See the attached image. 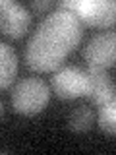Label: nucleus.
I'll list each match as a JSON object with an SVG mask.
<instances>
[{
    "instance_id": "nucleus-1",
    "label": "nucleus",
    "mask_w": 116,
    "mask_h": 155,
    "mask_svg": "<svg viewBox=\"0 0 116 155\" xmlns=\"http://www.w3.org/2000/svg\"><path fill=\"white\" fill-rule=\"evenodd\" d=\"M83 37V23L72 12L56 8L41 19L25 47V62L35 72H50L62 66Z\"/></svg>"
},
{
    "instance_id": "nucleus-2",
    "label": "nucleus",
    "mask_w": 116,
    "mask_h": 155,
    "mask_svg": "<svg viewBox=\"0 0 116 155\" xmlns=\"http://www.w3.org/2000/svg\"><path fill=\"white\" fill-rule=\"evenodd\" d=\"M56 8L72 12L83 25L106 29L116 19V4L112 0H60Z\"/></svg>"
},
{
    "instance_id": "nucleus-3",
    "label": "nucleus",
    "mask_w": 116,
    "mask_h": 155,
    "mask_svg": "<svg viewBox=\"0 0 116 155\" xmlns=\"http://www.w3.org/2000/svg\"><path fill=\"white\" fill-rule=\"evenodd\" d=\"M50 89L39 78H25L12 89V105L21 114H37L48 103Z\"/></svg>"
},
{
    "instance_id": "nucleus-4",
    "label": "nucleus",
    "mask_w": 116,
    "mask_h": 155,
    "mask_svg": "<svg viewBox=\"0 0 116 155\" xmlns=\"http://www.w3.org/2000/svg\"><path fill=\"white\" fill-rule=\"evenodd\" d=\"M83 58L89 68H106L114 66L116 60V37L112 31L106 33H99L87 43L85 51H83Z\"/></svg>"
},
{
    "instance_id": "nucleus-5",
    "label": "nucleus",
    "mask_w": 116,
    "mask_h": 155,
    "mask_svg": "<svg viewBox=\"0 0 116 155\" xmlns=\"http://www.w3.org/2000/svg\"><path fill=\"white\" fill-rule=\"evenodd\" d=\"M50 85L60 99H77L87 95V74L81 68L68 66L52 76Z\"/></svg>"
},
{
    "instance_id": "nucleus-6",
    "label": "nucleus",
    "mask_w": 116,
    "mask_h": 155,
    "mask_svg": "<svg viewBox=\"0 0 116 155\" xmlns=\"http://www.w3.org/2000/svg\"><path fill=\"white\" fill-rule=\"evenodd\" d=\"M31 16H29L27 8L21 6L19 2L12 0H4L0 6V31L6 33L8 37H23L29 29Z\"/></svg>"
},
{
    "instance_id": "nucleus-7",
    "label": "nucleus",
    "mask_w": 116,
    "mask_h": 155,
    "mask_svg": "<svg viewBox=\"0 0 116 155\" xmlns=\"http://www.w3.org/2000/svg\"><path fill=\"white\" fill-rule=\"evenodd\" d=\"M87 74V95L97 107H103L108 103H114V81L108 78L106 70L101 68H89Z\"/></svg>"
},
{
    "instance_id": "nucleus-8",
    "label": "nucleus",
    "mask_w": 116,
    "mask_h": 155,
    "mask_svg": "<svg viewBox=\"0 0 116 155\" xmlns=\"http://www.w3.org/2000/svg\"><path fill=\"white\" fill-rule=\"evenodd\" d=\"M18 72V58L8 43H0V89L12 85Z\"/></svg>"
},
{
    "instance_id": "nucleus-9",
    "label": "nucleus",
    "mask_w": 116,
    "mask_h": 155,
    "mask_svg": "<svg viewBox=\"0 0 116 155\" xmlns=\"http://www.w3.org/2000/svg\"><path fill=\"white\" fill-rule=\"evenodd\" d=\"M93 110L89 109L87 105H79L76 107L74 110L70 113V118H68V126L74 132H87L93 124Z\"/></svg>"
},
{
    "instance_id": "nucleus-10",
    "label": "nucleus",
    "mask_w": 116,
    "mask_h": 155,
    "mask_svg": "<svg viewBox=\"0 0 116 155\" xmlns=\"http://www.w3.org/2000/svg\"><path fill=\"white\" fill-rule=\"evenodd\" d=\"M97 122H99V128L105 134H110V136L114 134V130H116V107H114V103L99 107Z\"/></svg>"
},
{
    "instance_id": "nucleus-11",
    "label": "nucleus",
    "mask_w": 116,
    "mask_h": 155,
    "mask_svg": "<svg viewBox=\"0 0 116 155\" xmlns=\"http://www.w3.org/2000/svg\"><path fill=\"white\" fill-rule=\"evenodd\" d=\"M52 8V2L50 0H35V2H31V10L33 12H37V14H43V12H48V10Z\"/></svg>"
},
{
    "instance_id": "nucleus-12",
    "label": "nucleus",
    "mask_w": 116,
    "mask_h": 155,
    "mask_svg": "<svg viewBox=\"0 0 116 155\" xmlns=\"http://www.w3.org/2000/svg\"><path fill=\"white\" fill-rule=\"evenodd\" d=\"M2 113H4V105H2V101H0V116H2Z\"/></svg>"
},
{
    "instance_id": "nucleus-13",
    "label": "nucleus",
    "mask_w": 116,
    "mask_h": 155,
    "mask_svg": "<svg viewBox=\"0 0 116 155\" xmlns=\"http://www.w3.org/2000/svg\"><path fill=\"white\" fill-rule=\"evenodd\" d=\"M2 2H4V0H0V6H2Z\"/></svg>"
}]
</instances>
